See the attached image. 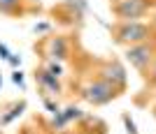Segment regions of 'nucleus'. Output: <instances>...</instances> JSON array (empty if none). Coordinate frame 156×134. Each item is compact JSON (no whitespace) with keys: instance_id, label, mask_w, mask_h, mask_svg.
Segmentation results:
<instances>
[{"instance_id":"f257e3e1","label":"nucleus","mask_w":156,"mask_h":134,"mask_svg":"<svg viewBox=\"0 0 156 134\" xmlns=\"http://www.w3.org/2000/svg\"><path fill=\"white\" fill-rule=\"evenodd\" d=\"M156 28L154 23H147V21H119L117 26L112 28V37L114 42L121 46H133L140 44V42H147V39H154Z\"/></svg>"},{"instance_id":"4468645a","label":"nucleus","mask_w":156,"mask_h":134,"mask_svg":"<svg viewBox=\"0 0 156 134\" xmlns=\"http://www.w3.org/2000/svg\"><path fill=\"white\" fill-rule=\"evenodd\" d=\"M144 77L149 79V86H156V58H154V63H151L149 72H147V74H144Z\"/></svg>"},{"instance_id":"7ed1b4c3","label":"nucleus","mask_w":156,"mask_h":134,"mask_svg":"<svg viewBox=\"0 0 156 134\" xmlns=\"http://www.w3.org/2000/svg\"><path fill=\"white\" fill-rule=\"evenodd\" d=\"M156 58V39H147L140 44L126 46V60L130 63L133 70H137L140 74H147Z\"/></svg>"},{"instance_id":"f03ea898","label":"nucleus","mask_w":156,"mask_h":134,"mask_svg":"<svg viewBox=\"0 0 156 134\" xmlns=\"http://www.w3.org/2000/svg\"><path fill=\"white\" fill-rule=\"evenodd\" d=\"M79 95H82L84 102L91 104V106H105V104H110L112 100H117V97L121 95V88H117V86L110 83V81H105L103 77H96V79H91L89 83L82 86Z\"/></svg>"},{"instance_id":"aec40b11","label":"nucleus","mask_w":156,"mask_h":134,"mask_svg":"<svg viewBox=\"0 0 156 134\" xmlns=\"http://www.w3.org/2000/svg\"><path fill=\"white\" fill-rule=\"evenodd\" d=\"M0 88H2V77H0Z\"/></svg>"},{"instance_id":"9b49d317","label":"nucleus","mask_w":156,"mask_h":134,"mask_svg":"<svg viewBox=\"0 0 156 134\" xmlns=\"http://www.w3.org/2000/svg\"><path fill=\"white\" fill-rule=\"evenodd\" d=\"M42 67H44L47 72H49V74H54V77H63L65 74V70H63V65L58 63V60H51V58H44V65H42Z\"/></svg>"},{"instance_id":"1a4fd4ad","label":"nucleus","mask_w":156,"mask_h":134,"mask_svg":"<svg viewBox=\"0 0 156 134\" xmlns=\"http://www.w3.org/2000/svg\"><path fill=\"white\" fill-rule=\"evenodd\" d=\"M23 111H26V102H23V100H21V102H16V104H12L5 113L0 116V127H7L9 123H14L21 113H23Z\"/></svg>"},{"instance_id":"39448f33","label":"nucleus","mask_w":156,"mask_h":134,"mask_svg":"<svg viewBox=\"0 0 156 134\" xmlns=\"http://www.w3.org/2000/svg\"><path fill=\"white\" fill-rule=\"evenodd\" d=\"M86 113L82 111L79 106H75V104H68L65 109H61L58 113L51 116V120H49V127L54 129V132H65V129L70 127L72 123H79L84 120Z\"/></svg>"},{"instance_id":"423d86ee","label":"nucleus","mask_w":156,"mask_h":134,"mask_svg":"<svg viewBox=\"0 0 156 134\" xmlns=\"http://www.w3.org/2000/svg\"><path fill=\"white\" fill-rule=\"evenodd\" d=\"M42 53L44 58H51V60H68L70 58V42L65 35H54V37H47L44 46H42Z\"/></svg>"},{"instance_id":"a211bd4d","label":"nucleus","mask_w":156,"mask_h":134,"mask_svg":"<svg viewBox=\"0 0 156 134\" xmlns=\"http://www.w3.org/2000/svg\"><path fill=\"white\" fill-rule=\"evenodd\" d=\"M7 63H9V65H12V67H14V70H16V67H21V56H14V53H12Z\"/></svg>"},{"instance_id":"2eb2a0df","label":"nucleus","mask_w":156,"mask_h":134,"mask_svg":"<svg viewBox=\"0 0 156 134\" xmlns=\"http://www.w3.org/2000/svg\"><path fill=\"white\" fill-rule=\"evenodd\" d=\"M12 81L16 83V86H21V88H23V81H26V79H23V72H21V70H14V74H12Z\"/></svg>"},{"instance_id":"20e7f679","label":"nucleus","mask_w":156,"mask_h":134,"mask_svg":"<svg viewBox=\"0 0 156 134\" xmlns=\"http://www.w3.org/2000/svg\"><path fill=\"white\" fill-rule=\"evenodd\" d=\"M154 0H112V12L119 21H140L151 12Z\"/></svg>"},{"instance_id":"dca6fc26","label":"nucleus","mask_w":156,"mask_h":134,"mask_svg":"<svg viewBox=\"0 0 156 134\" xmlns=\"http://www.w3.org/2000/svg\"><path fill=\"white\" fill-rule=\"evenodd\" d=\"M33 30H35V35H42V32H49V30H51V26H49V23H37Z\"/></svg>"},{"instance_id":"f3484780","label":"nucleus","mask_w":156,"mask_h":134,"mask_svg":"<svg viewBox=\"0 0 156 134\" xmlns=\"http://www.w3.org/2000/svg\"><path fill=\"white\" fill-rule=\"evenodd\" d=\"M9 56H12V51H9L2 42H0V60H9Z\"/></svg>"},{"instance_id":"6ab92c4d","label":"nucleus","mask_w":156,"mask_h":134,"mask_svg":"<svg viewBox=\"0 0 156 134\" xmlns=\"http://www.w3.org/2000/svg\"><path fill=\"white\" fill-rule=\"evenodd\" d=\"M51 134H65V132H51Z\"/></svg>"},{"instance_id":"f8f14e48","label":"nucleus","mask_w":156,"mask_h":134,"mask_svg":"<svg viewBox=\"0 0 156 134\" xmlns=\"http://www.w3.org/2000/svg\"><path fill=\"white\" fill-rule=\"evenodd\" d=\"M42 104H44V109H47V111H49L51 116L61 111V104L56 102V97H49V95H44V97H42Z\"/></svg>"},{"instance_id":"412c9836","label":"nucleus","mask_w":156,"mask_h":134,"mask_svg":"<svg viewBox=\"0 0 156 134\" xmlns=\"http://www.w3.org/2000/svg\"><path fill=\"white\" fill-rule=\"evenodd\" d=\"M154 2H156V0H154Z\"/></svg>"},{"instance_id":"9d476101","label":"nucleus","mask_w":156,"mask_h":134,"mask_svg":"<svg viewBox=\"0 0 156 134\" xmlns=\"http://www.w3.org/2000/svg\"><path fill=\"white\" fill-rule=\"evenodd\" d=\"M23 12V0H0V14L16 16Z\"/></svg>"},{"instance_id":"0eeeda50","label":"nucleus","mask_w":156,"mask_h":134,"mask_svg":"<svg viewBox=\"0 0 156 134\" xmlns=\"http://www.w3.org/2000/svg\"><path fill=\"white\" fill-rule=\"evenodd\" d=\"M98 77H103L105 81L114 83L117 88L124 90L126 83H128V74H126V67L119 60H107V63H103V67L98 70Z\"/></svg>"},{"instance_id":"6e6552de","label":"nucleus","mask_w":156,"mask_h":134,"mask_svg":"<svg viewBox=\"0 0 156 134\" xmlns=\"http://www.w3.org/2000/svg\"><path fill=\"white\" fill-rule=\"evenodd\" d=\"M33 77H35V83H37L49 97H58L61 93H63V83H61V79L54 77V74H49L44 67H37V70L33 72Z\"/></svg>"},{"instance_id":"ddd939ff","label":"nucleus","mask_w":156,"mask_h":134,"mask_svg":"<svg viewBox=\"0 0 156 134\" xmlns=\"http://www.w3.org/2000/svg\"><path fill=\"white\" fill-rule=\"evenodd\" d=\"M121 120H124V127H126V132H128V134H140V132H137L135 120H133V118H130L128 113H124V116H121Z\"/></svg>"}]
</instances>
